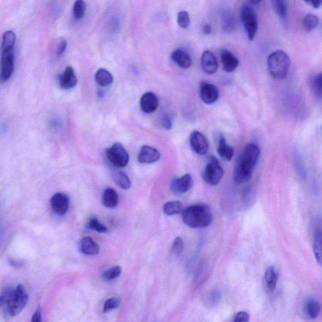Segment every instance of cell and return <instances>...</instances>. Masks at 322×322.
<instances>
[{
	"label": "cell",
	"mask_w": 322,
	"mask_h": 322,
	"mask_svg": "<svg viewBox=\"0 0 322 322\" xmlns=\"http://www.w3.org/2000/svg\"><path fill=\"white\" fill-rule=\"evenodd\" d=\"M260 155V149L255 144L245 146L237 159L234 171V178L237 183L248 182L252 176Z\"/></svg>",
	"instance_id": "6da1fadb"
},
{
	"label": "cell",
	"mask_w": 322,
	"mask_h": 322,
	"mask_svg": "<svg viewBox=\"0 0 322 322\" xmlns=\"http://www.w3.org/2000/svg\"><path fill=\"white\" fill-rule=\"evenodd\" d=\"M28 302V294L21 285H18L15 288H5L0 293V308H5L10 316L19 314Z\"/></svg>",
	"instance_id": "7a4b0ae2"
},
{
	"label": "cell",
	"mask_w": 322,
	"mask_h": 322,
	"mask_svg": "<svg viewBox=\"0 0 322 322\" xmlns=\"http://www.w3.org/2000/svg\"><path fill=\"white\" fill-rule=\"evenodd\" d=\"M182 219L190 228H205L212 222V210L206 204H193L182 210Z\"/></svg>",
	"instance_id": "3957f363"
},
{
	"label": "cell",
	"mask_w": 322,
	"mask_h": 322,
	"mask_svg": "<svg viewBox=\"0 0 322 322\" xmlns=\"http://www.w3.org/2000/svg\"><path fill=\"white\" fill-rule=\"evenodd\" d=\"M290 64V57L283 51H275L267 58V66L270 75L275 80H282L286 78Z\"/></svg>",
	"instance_id": "277c9868"
},
{
	"label": "cell",
	"mask_w": 322,
	"mask_h": 322,
	"mask_svg": "<svg viewBox=\"0 0 322 322\" xmlns=\"http://www.w3.org/2000/svg\"><path fill=\"white\" fill-rule=\"evenodd\" d=\"M240 18L248 38L250 40L255 39L258 32V18L255 11L247 4L243 5L240 11Z\"/></svg>",
	"instance_id": "5b68a950"
},
{
	"label": "cell",
	"mask_w": 322,
	"mask_h": 322,
	"mask_svg": "<svg viewBox=\"0 0 322 322\" xmlns=\"http://www.w3.org/2000/svg\"><path fill=\"white\" fill-rule=\"evenodd\" d=\"M224 171L219 161L214 156L209 158L207 164L202 172V177L207 184L216 186L222 179Z\"/></svg>",
	"instance_id": "8992f818"
},
{
	"label": "cell",
	"mask_w": 322,
	"mask_h": 322,
	"mask_svg": "<svg viewBox=\"0 0 322 322\" xmlns=\"http://www.w3.org/2000/svg\"><path fill=\"white\" fill-rule=\"evenodd\" d=\"M106 155L108 159L117 168H124L129 162V155L120 143L113 145L106 150Z\"/></svg>",
	"instance_id": "52a82bcc"
},
{
	"label": "cell",
	"mask_w": 322,
	"mask_h": 322,
	"mask_svg": "<svg viewBox=\"0 0 322 322\" xmlns=\"http://www.w3.org/2000/svg\"><path fill=\"white\" fill-rule=\"evenodd\" d=\"M14 71V49L2 50L0 81L5 83L10 80Z\"/></svg>",
	"instance_id": "ba28073f"
},
{
	"label": "cell",
	"mask_w": 322,
	"mask_h": 322,
	"mask_svg": "<svg viewBox=\"0 0 322 322\" xmlns=\"http://www.w3.org/2000/svg\"><path fill=\"white\" fill-rule=\"evenodd\" d=\"M200 96L205 104H214L219 97V91L214 84L205 81H201L200 84Z\"/></svg>",
	"instance_id": "9c48e42d"
},
{
	"label": "cell",
	"mask_w": 322,
	"mask_h": 322,
	"mask_svg": "<svg viewBox=\"0 0 322 322\" xmlns=\"http://www.w3.org/2000/svg\"><path fill=\"white\" fill-rule=\"evenodd\" d=\"M50 204L52 210L55 214L63 216L69 210L70 199L65 194L57 193L51 198Z\"/></svg>",
	"instance_id": "30bf717a"
},
{
	"label": "cell",
	"mask_w": 322,
	"mask_h": 322,
	"mask_svg": "<svg viewBox=\"0 0 322 322\" xmlns=\"http://www.w3.org/2000/svg\"><path fill=\"white\" fill-rule=\"evenodd\" d=\"M193 181L192 176L189 174H185L179 178H174L171 182V192L176 195H181L187 193L192 188Z\"/></svg>",
	"instance_id": "8fae6325"
},
{
	"label": "cell",
	"mask_w": 322,
	"mask_h": 322,
	"mask_svg": "<svg viewBox=\"0 0 322 322\" xmlns=\"http://www.w3.org/2000/svg\"><path fill=\"white\" fill-rule=\"evenodd\" d=\"M190 144L194 151L199 155L208 152L209 146L204 136L198 131H194L190 136Z\"/></svg>",
	"instance_id": "7c38bea8"
},
{
	"label": "cell",
	"mask_w": 322,
	"mask_h": 322,
	"mask_svg": "<svg viewBox=\"0 0 322 322\" xmlns=\"http://www.w3.org/2000/svg\"><path fill=\"white\" fill-rule=\"evenodd\" d=\"M140 106L144 113H153L159 106V100L153 92H147L141 98Z\"/></svg>",
	"instance_id": "4fadbf2b"
},
{
	"label": "cell",
	"mask_w": 322,
	"mask_h": 322,
	"mask_svg": "<svg viewBox=\"0 0 322 322\" xmlns=\"http://www.w3.org/2000/svg\"><path fill=\"white\" fill-rule=\"evenodd\" d=\"M201 65L203 72L208 75L216 73L218 67L216 57L209 51H204L202 54Z\"/></svg>",
	"instance_id": "5bb4252c"
},
{
	"label": "cell",
	"mask_w": 322,
	"mask_h": 322,
	"mask_svg": "<svg viewBox=\"0 0 322 322\" xmlns=\"http://www.w3.org/2000/svg\"><path fill=\"white\" fill-rule=\"evenodd\" d=\"M160 152L154 147L144 146L142 147L138 155L139 163L149 164L156 162L160 158Z\"/></svg>",
	"instance_id": "9a60e30c"
},
{
	"label": "cell",
	"mask_w": 322,
	"mask_h": 322,
	"mask_svg": "<svg viewBox=\"0 0 322 322\" xmlns=\"http://www.w3.org/2000/svg\"><path fill=\"white\" fill-rule=\"evenodd\" d=\"M77 82L75 71L71 66L65 68L64 72L59 78V86L63 89L73 88L77 84Z\"/></svg>",
	"instance_id": "2e32d148"
},
{
	"label": "cell",
	"mask_w": 322,
	"mask_h": 322,
	"mask_svg": "<svg viewBox=\"0 0 322 322\" xmlns=\"http://www.w3.org/2000/svg\"><path fill=\"white\" fill-rule=\"evenodd\" d=\"M171 59L174 63L182 69H189L192 64V59L190 54L181 49L174 50L171 54Z\"/></svg>",
	"instance_id": "e0dca14e"
},
{
	"label": "cell",
	"mask_w": 322,
	"mask_h": 322,
	"mask_svg": "<svg viewBox=\"0 0 322 322\" xmlns=\"http://www.w3.org/2000/svg\"><path fill=\"white\" fill-rule=\"evenodd\" d=\"M221 60H222L223 70L225 72L232 73L237 69L239 64V59L227 49H223L221 51Z\"/></svg>",
	"instance_id": "ac0fdd59"
},
{
	"label": "cell",
	"mask_w": 322,
	"mask_h": 322,
	"mask_svg": "<svg viewBox=\"0 0 322 322\" xmlns=\"http://www.w3.org/2000/svg\"><path fill=\"white\" fill-rule=\"evenodd\" d=\"M278 272L274 266H269L266 270L264 275V286L267 293H272L277 288Z\"/></svg>",
	"instance_id": "d6986e66"
},
{
	"label": "cell",
	"mask_w": 322,
	"mask_h": 322,
	"mask_svg": "<svg viewBox=\"0 0 322 322\" xmlns=\"http://www.w3.org/2000/svg\"><path fill=\"white\" fill-rule=\"evenodd\" d=\"M78 247L80 252L85 255H97L100 252L99 245L88 237L81 239L79 242Z\"/></svg>",
	"instance_id": "ffe728a7"
},
{
	"label": "cell",
	"mask_w": 322,
	"mask_h": 322,
	"mask_svg": "<svg viewBox=\"0 0 322 322\" xmlns=\"http://www.w3.org/2000/svg\"><path fill=\"white\" fill-rule=\"evenodd\" d=\"M218 153L221 158L226 161L231 160L234 155L233 147L229 145L222 134L220 135L218 141Z\"/></svg>",
	"instance_id": "44dd1931"
},
{
	"label": "cell",
	"mask_w": 322,
	"mask_h": 322,
	"mask_svg": "<svg viewBox=\"0 0 322 322\" xmlns=\"http://www.w3.org/2000/svg\"><path fill=\"white\" fill-rule=\"evenodd\" d=\"M221 23L223 31L227 34L233 33L236 29V19L231 11H223L221 15Z\"/></svg>",
	"instance_id": "7402d4cb"
},
{
	"label": "cell",
	"mask_w": 322,
	"mask_h": 322,
	"mask_svg": "<svg viewBox=\"0 0 322 322\" xmlns=\"http://www.w3.org/2000/svg\"><path fill=\"white\" fill-rule=\"evenodd\" d=\"M119 201V195L116 190L107 188L104 191L102 197L103 205L109 209H113L118 205Z\"/></svg>",
	"instance_id": "603a6c76"
},
{
	"label": "cell",
	"mask_w": 322,
	"mask_h": 322,
	"mask_svg": "<svg viewBox=\"0 0 322 322\" xmlns=\"http://www.w3.org/2000/svg\"><path fill=\"white\" fill-rule=\"evenodd\" d=\"M95 81L101 86H108L113 83L112 75L105 69H100L95 75Z\"/></svg>",
	"instance_id": "cb8c5ba5"
},
{
	"label": "cell",
	"mask_w": 322,
	"mask_h": 322,
	"mask_svg": "<svg viewBox=\"0 0 322 322\" xmlns=\"http://www.w3.org/2000/svg\"><path fill=\"white\" fill-rule=\"evenodd\" d=\"M114 182L123 190H128L131 187L130 179L126 174L121 171H116L113 173Z\"/></svg>",
	"instance_id": "d4e9b609"
},
{
	"label": "cell",
	"mask_w": 322,
	"mask_h": 322,
	"mask_svg": "<svg viewBox=\"0 0 322 322\" xmlns=\"http://www.w3.org/2000/svg\"><path fill=\"white\" fill-rule=\"evenodd\" d=\"M183 210V205L178 201H169L163 207V211L168 216L179 214Z\"/></svg>",
	"instance_id": "484cf974"
},
{
	"label": "cell",
	"mask_w": 322,
	"mask_h": 322,
	"mask_svg": "<svg viewBox=\"0 0 322 322\" xmlns=\"http://www.w3.org/2000/svg\"><path fill=\"white\" fill-rule=\"evenodd\" d=\"M305 311L311 319H316L320 314V304L315 300H310L307 303Z\"/></svg>",
	"instance_id": "4316f807"
},
{
	"label": "cell",
	"mask_w": 322,
	"mask_h": 322,
	"mask_svg": "<svg viewBox=\"0 0 322 322\" xmlns=\"http://www.w3.org/2000/svg\"><path fill=\"white\" fill-rule=\"evenodd\" d=\"M274 8L281 20L286 21L288 18V5L286 0H274Z\"/></svg>",
	"instance_id": "83f0119b"
},
{
	"label": "cell",
	"mask_w": 322,
	"mask_h": 322,
	"mask_svg": "<svg viewBox=\"0 0 322 322\" xmlns=\"http://www.w3.org/2000/svg\"><path fill=\"white\" fill-rule=\"evenodd\" d=\"M313 252L317 263L321 264V232L320 229L315 232L314 242H313Z\"/></svg>",
	"instance_id": "f1b7e54d"
},
{
	"label": "cell",
	"mask_w": 322,
	"mask_h": 322,
	"mask_svg": "<svg viewBox=\"0 0 322 322\" xmlns=\"http://www.w3.org/2000/svg\"><path fill=\"white\" fill-rule=\"evenodd\" d=\"M320 20L318 16L313 14H308L305 16L303 21V26L305 31L311 32L317 28Z\"/></svg>",
	"instance_id": "f546056e"
},
{
	"label": "cell",
	"mask_w": 322,
	"mask_h": 322,
	"mask_svg": "<svg viewBox=\"0 0 322 322\" xmlns=\"http://www.w3.org/2000/svg\"><path fill=\"white\" fill-rule=\"evenodd\" d=\"M16 41L15 33L12 31H8L3 35L2 50L6 49H14Z\"/></svg>",
	"instance_id": "4dcf8cb0"
},
{
	"label": "cell",
	"mask_w": 322,
	"mask_h": 322,
	"mask_svg": "<svg viewBox=\"0 0 322 322\" xmlns=\"http://www.w3.org/2000/svg\"><path fill=\"white\" fill-rule=\"evenodd\" d=\"M310 88L316 98L321 97V74L313 76L310 81Z\"/></svg>",
	"instance_id": "1f68e13d"
},
{
	"label": "cell",
	"mask_w": 322,
	"mask_h": 322,
	"mask_svg": "<svg viewBox=\"0 0 322 322\" xmlns=\"http://www.w3.org/2000/svg\"><path fill=\"white\" fill-rule=\"evenodd\" d=\"M86 5L83 0H76L73 7V15L76 20H80L85 13Z\"/></svg>",
	"instance_id": "d6a6232c"
},
{
	"label": "cell",
	"mask_w": 322,
	"mask_h": 322,
	"mask_svg": "<svg viewBox=\"0 0 322 322\" xmlns=\"http://www.w3.org/2000/svg\"><path fill=\"white\" fill-rule=\"evenodd\" d=\"M121 267L118 266L111 267L106 270L102 275L103 279L105 281H111L118 278L121 274Z\"/></svg>",
	"instance_id": "836d02e7"
},
{
	"label": "cell",
	"mask_w": 322,
	"mask_h": 322,
	"mask_svg": "<svg viewBox=\"0 0 322 322\" xmlns=\"http://www.w3.org/2000/svg\"><path fill=\"white\" fill-rule=\"evenodd\" d=\"M177 24L182 29H187L190 26V17L189 13L185 11H182L177 14Z\"/></svg>",
	"instance_id": "e575fe53"
},
{
	"label": "cell",
	"mask_w": 322,
	"mask_h": 322,
	"mask_svg": "<svg viewBox=\"0 0 322 322\" xmlns=\"http://www.w3.org/2000/svg\"><path fill=\"white\" fill-rule=\"evenodd\" d=\"M88 228L99 233H105L108 228L104 225L102 224L97 218H92L88 223Z\"/></svg>",
	"instance_id": "d590c367"
},
{
	"label": "cell",
	"mask_w": 322,
	"mask_h": 322,
	"mask_svg": "<svg viewBox=\"0 0 322 322\" xmlns=\"http://www.w3.org/2000/svg\"><path fill=\"white\" fill-rule=\"evenodd\" d=\"M222 300V293L218 289L212 290L209 296V302L212 306H216Z\"/></svg>",
	"instance_id": "8d00e7d4"
},
{
	"label": "cell",
	"mask_w": 322,
	"mask_h": 322,
	"mask_svg": "<svg viewBox=\"0 0 322 322\" xmlns=\"http://www.w3.org/2000/svg\"><path fill=\"white\" fill-rule=\"evenodd\" d=\"M121 305V300L117 298H111L106 300L104 305V312H108L110 311L116 309Z\"/></svg>",
	"instance_id": "74e56055"
},
{
	"label": "cell",
	"mask_w": 322,
	"mask_h": 322,
	"mask_svg": "<svg viewBox=\"0 0 322 322\" xmlns=\"http://www.w3.org/2000/svg\"><path fill=\"white\" fill-rule=\"evenodd\" d=\"M183 249V241H182L181 237H177L173 242V246H172V250H173V252L174 255L177 256H179L181 255Z\"/></svg>",
	"instance_id": "f35d334b"
},
{
	"label": "cell",
	"mask_w": 322,
	"mask_h": 322,
	"mask_svg": "<svg viewBox=\"0 0 322 322\" xmlns=\"http://www.w3.org/2000/svg\"><path fill=\"white\" fill-rule=\"evenodd\" d=\"M250 320V315L246 312H240L235 316L234 321L235 322H248Z\"/></svg>",
	"instance_id": "ab89813d"
},
{
	"label": "cell",
	"mask_w": 322,
	"mask_h": 322,
	"mask_svg": "<svg viewBox=\"0 0 322 322\" xmlns=\"http://www.w3.org/2000/svg\"><path fill=\"white\" fill-rule=\"evenodd\" d=\"M67 46V41L64 39H62L60 41L58 48H57V54L58 56H61L62 54H64L65 50H66Z\"/></svg>",
	"instance_id": "60d3db41"
},
{
	"label": "cell",
	"mask_w": 322,
	"mask_h": 322,
	"mask_svg": "<svg viewBox=\"0 0 322 322\" xmlns=\"http://www.w3.org/2000/svg\"><path fill=\"white\" fill-rule=\"evenodd\" d=\"M163 128H165L166 130H169L172 129V121L169 117L165 116L163 117L162 119V122H161Z\"/></svg>",
	"instance_id": "b9f144b4"
},
{
	"label": "cell",
	"mask_w": 322,
	"mask_h": 322,
	"mask_svg": "<svg viewBox=\"0 0 322 322\" xmlns=\"http://www.w3.org/2000/svg\"><path fill=\"white\" fill-rule=\"evenodd\" d=\"M304 1L313 8H318L321 7L322 0H304Z\"/></svg>",
	"instance_id": "7bdbcfd3"
},
{
	"label": "cell",
	"mask_w": 322,
	"mask_h": 322,
	"mask_svg": "<svg viewBox=\"0 0 322 322\" xmlns=\"http://www.w3.org/2000/svg\"><path fill=\"white\" fill-rule=\"evenodd\" d=\"M41 310L40 308H38L35 311L34 315L32 316V321L40 322L41 321Z\"/></svg>",
	"instance_id": "ee69618b"
},
{
	"label": "cell",
	"mask_w": 322,
	"mask_h": 322,
	"mask_svg": "<svg viewBox=\"0 0 322 322\" xmlns=\"http://www.w3.org/2000/svg\"><path fill=\"white\" fill-rule=\"evenodd\" d=\"M203 32L204 35H209L212 34V28L210 24H206L204 25L203 28Z\"/></svg>",
	"instance_id": "f6af8a7d"
},
{
	"label": "cell",
	"mask_w": 322,
	"mask_h": 322,
	"mask_svg": "<svg viewBox=\"0 0 322 322\" xmlns=\"http://www.w3.org/2000/svg\"><path fill=\"white\" fill-rule=\"evenodd\" d=\"M250 4L252 5H258L261 2V0H248Z\"/></svg>",
	"instance_id": "bcb514c9"
}]
</instances>
